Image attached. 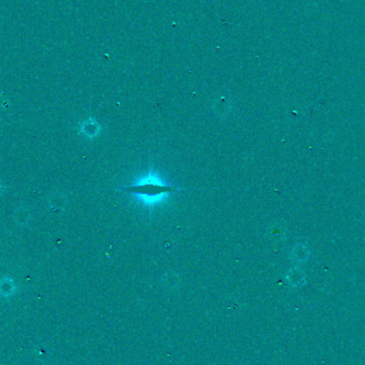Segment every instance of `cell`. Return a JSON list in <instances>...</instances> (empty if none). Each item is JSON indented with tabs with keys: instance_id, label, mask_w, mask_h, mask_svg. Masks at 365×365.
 <instances>
[{
	"instance_id": "obj_1",
	"label": "cell",
	"mask_w": 365,
	"mask_h": 365,
	"mask_svg": "<svg viewBox=\"0 0 365 365\" xmlns=\"http://www.w3.org/2000/svg\"><path fill=\"white\" fill-rule=\"evenodd\" d=\"M131 190V193L138 194L139 196L141 195L142 197H145V200H154L156 201L159 199L160 197L164 196L165 194H169L172 190L168 185L163 184L162 182L158 181V178L156 176H152L151 178L148 177V181L145 179L143 182H139L135 185V186L132 188H128ZM158 201V200H157Z\"/></svg>"
},
{
	"instance_id": "obj_2",
	"label": "cell",
	"mask_w": 365,
	"mask_h": 365,
	"mask_svg": "<svg viewBox=\"0 0 365 365\" xmlns=\"http://www.w3.org/2000/svg\"><path fill=\"white\" fill-rule=\"evenodd\" d=\"M15 222H17L20 225H24L27 224V221L30 219V213L27 208H18L14 215Z\"/></svg>"
},
{
	"instance_id": "obj_3",
	"label": "cell",
	"mask_w": 365,
	"mask_h": 365,
	"mask_svg": "<svg viewBox=\"0 0 365 365\" xmlns=\"http://www.w3.org/2000/svg\"><path fill=\"white\" fill-rule=\"evenodd\" d=\"M0 290L4 294H10L14 290L13 282L8 279H4L3 281L0 282Z\"/></svg>"
},
{
	"instance_id": "obj_4",
	"label": "cell",
	"mask_w": 365,
	"mask_h": 365,
	"mask_svg": "<svg viewBox=\"0 0 365 365\" xmlns=\"http://www.w3.org/2000/svg\"><path fill=\"white\" fill-rule=\"evenodd\" d=\"M92 126H94L93 123H91V122H85L84 124L83 125L82 132H83L84 134H85V135H88V136L94 135V134H95V129H94L93 127H92Z\"/></svg>"
}]
</instances>
